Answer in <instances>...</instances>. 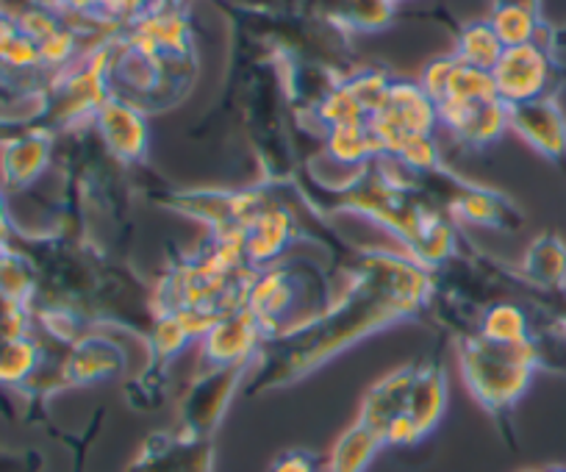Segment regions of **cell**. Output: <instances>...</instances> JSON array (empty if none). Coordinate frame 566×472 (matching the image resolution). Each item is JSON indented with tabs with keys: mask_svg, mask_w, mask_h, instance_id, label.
<instances>
[{
	"mask_svg": "<svg viewBox=\"0 0 566 472\" xmlns=\"http://www.w3.org/2000/svg\"><path fill=\"white\" fill-rule=\"evenodd\" d=\"M9 20H12V12H9V9L0 3V31H3V25H7Z\"/></svg>",
	"mask_w": 566,
	"mask_h": 472,
	"instance_id": "17",
	"label": "cell"
},
{
	"mask_svg": "<svg viewBox=\"0 0 566 472\" xmlns=\"http://www.w3.org/2000/svg\"><path fill=\"white\" fill-rule=\"evenodd\" d=\"M503 51L505 45L500 42V36L494 34L492 23H489V20H481V23H470L467 29H461L459 45H455L453 56L459 59V62L470 64V67L492 73L494 64L503 56Z\"/></svg>",
	"mask_w": 566,
	"mask_h": 472,
	"instance_id": "11",
	"label": "cell"
},
{
	"mask_svg": "<svg viewBox=\"0 0 566 472\" xmlns=\"http://www.w3.org/2000/svg\"><path fill=\"white\" fill-rule=\"evenodd\" d=\"M380 444H384V439H380L373 428L358 422L350 431L342 433L339 442L334 444L328 472H364L369 461H373V455L378 453Z\"/></svg>",
	"mask_w": 566,
	"mask_h": 472,
	"instance_id": "10",
	"label": "cell"
},
{
	"mask_svg": "<svg viewBox=\"0 0 566 472\" xmlns=\"http://www.w3.org/2000/svg\"><path fill=\"white\" fill-rule=\"evenodd\" d=\"M494 90L505 106L536 101L547 95L553 84V53L542 42L505 48L500 62L492 70Z\"/></svg>",
	"mask_w": 566,
	"mask_h": 472,
	"instance_id": "3",
	"label": "cell"
},
{
	"mask_svg": "<svg viewBox=\"0 0 566 472\" xmlns=\"http://www.w3.org/2000/svg\"><path fill=\"white\" fill-rule=\"evenodd\" d=\"M272 472H317L314 459L306 453H286L275 461Z\"/></svg>",
	"mask_w": 566,
	"mask_h": 472,
	"instance_id": "15",
	"label": "cell"
},
{
	"mask_svg": "<svg viewBox=\"0 0 566 472\" xmlns=\"http://www.w3.org/2000/svg\"><path fill=\"white\" fill-rule=\"evenodd\" d=\"M509 128L547 159L566 156V117L553 95L509 106Z\"/></svg>",
	"mask_w": 566,
	"mask_h": 472,
	"instance_id": "4",
	"label": "cell"
},
{
	"mask_svg": "<svg viewBox=\"0 0 566 472\" xmlns=\"http://www.w3.org/2000/svg\"><path fill=\"white\" fill-rule=\"evenodd\" d=\"M253 339H255L253 328L244 323L214 325L209 334V356L214 361L228 365V361L242 359L244 353L250 350V345H253Z\"/></svg>",
	"mask_w": 566,
	"mask_h": 472,
	"instance_id": "13",
	"label": "cell"
},
{
	"mask_svg": "<svg viewBox=\"0 0 566 472\" xmlns=\"http://www.w3.org/2000/svg\"><path fill=\"white\" fill-rule=\"evenodd\" d=\"M494 34L500 36L505 48L527 45V42H538L542 34V20H538V9L531 0H503L489 18Z\"/></svg>",
	"mask_w": 566,
	"mask_h": 472,
	"instance_id": "8",
	"label": "cell"
},
{
	"mask_svg": "<svg viewBox=\"0 0 566 472\" xmlns=\"http://www.w3.org/2000/svg\"><path fill=\"white\" fill-rule=\"evenodd\" d=\"M483 336L492 342H505V345L525 342L527 339L525 314L514 306L492 308L486 317V323H483Z\"/></svg>",
	"mask_w": 566,
	"mask_h": 472,
	"instance_id": "14",
	"label": "cell"
},
{
	"mask_svg": "<svg viewBox=\"0 0 566 472\" xmlns=\"http://www.w3.org/2000/svg\"><path fill=\"white\" fill-rule=\"evenodd\" d=\"M439 123L437 103L419 84L408 81H391L389 92L369 117V128L378 137L384 154L397 156L408 143L419 137H431L433 126Z\"/></svg>",
	"mask_w": 566,
	"mask_h": 472,
	"instance_id": "2",
	"label": "cell"
},
{
	"mask_svg": "<svg viewBox=\"0 0 566 472\" xmlns=\"http://www.w3.org/2000/svg\"><path fill=\"white\" fill-rule=\"evenodd\" d=\"M547 472H566V466H555V470H547Z\"/></svg>",
	"mask_w": 566,
	"mask_h": 472,
	"instance_id": "18",
	"label": "cell"
},
{
	"mask_svg": "<svg viewBox=\"0 0 566 472\" xmlns=\"http://www.w3.org/2000/svg\"><path fill=\"white\" fill-rule=\"evenodd\" d=\"M95 120L112 154L123 156V159H134L145 150L148 128H145V120H142L139 108L134 103H125L112 95L101 106Z\"/></svg>",
	"mask_w": 566,
	"mask_h": 472,
	"instance_id": "6",
	"label": "cell"
},
{
	"mask_svg": "<svg viewBox=\"0 0 566 472\" xmlns=\"http://www.w3.org/2000/svg\"><path fill=\"white\" fill-rule=\"evenodd\" d=\"M444 376L439 370H422L413 373L411 398H408V417L417 422V428L424 433H431L437 422L442 420L444 411Z\"/></svg>",
	"mask_w": 566,
	"mask_h": 472,
	"instance_id": "9",
	"label": "cell"
},
{
	"mask_svg": "<svg viewBox=\"0 0 566 472\" xmlns=\"http://www.w3.org/2000/svg\"><path fill=\"white\" fill-rule=\"evenodd\" d=\"M389 3H397V0H389Z\"/></svg>",
	"mask_w": 566,
	"mask_h": 472,
	"instance_id": "19",
	"label": "cell"
},
{
	"mask_svg": "<svg viewBox=\"0 0 566 472\" xmlns=\"http://www.w3.org/2000/svg\"><path fill=\"white\" fill-rule=\"evenodd\" d=\"M525 472H533V470H525Z\"/></svg>",
	"mask_w": 566,
	"mask_h": 472,
	"instance_id": "20",
	"label": "cell"
},
{
	"mask_svg": "<svg viewBox=\"0 0 566 472\" xmlns=\"http://www.w3.org/2000/svg\"><path fill=\"white\" fill-rule=\"evenodd\" d=\"M9 242V214H7V203H3V192H0V245H7Z\"/></svg>",
	"mask_w": 566,
	"mask_h": 472,
	"instance_id": "16",
	"label": "cell"
},
{
	"mask_svg": "<svg viewBox=\"0 0 566 472\" xmlns=\"http://www.w3.org/2000/svg\"><path fill=\"white\" fill-rule=\"evenodd\" d=\"M25 123V120H23ZM53 134L45 128H29L0 145V183L7 189H25L42 176L51 161Z\"/></svg>",
	"mask_w": 566,
	"mask_h": 472,
	"instance_id": "5",
	"label": "cell"
},
{
	"mask_svg": "<svg viewBox=\"0 0 566 472\" xmlns=\"http://www.w3.org/2000/svg\"><path fill=\"white\" fill-rule=\"evenodd\" d=\"M40 367V347L31 336L0 342V387H20L34 378Z\"/></svg>",
	"mask_w": 566,
	"mask_h": 472,
	"instance_id": "12",
	"label": "cell"
},
{
	"mask_svg": "<svg viewBox=\"0 0 566 472\" xmlns=\"http://www.w3.org/2000/svg\"><path fill=\"white\" fill-rule=\"evenodd\" d=\"M413 367L408 370L395 373V376L384 378L378 387H373V392L367 395L361 409V420L367 428H373L380 439H384L386 426L397 417L408 415V398H411V387H413Z\"/></svg>",
	"mask_w": 566,
	"mask_h": 472,
	"instance_id": "7",
	"label": "cell"
},
{
	"mask_svg": "<svg viewBox=\"0 0 566 472\" xmlns=\"http://www.w3.org/2000/svg\"><path fill=\"white\" fill-rule=\"evenodd\" d=\"M536 365V350L531 342H492L483 336L481 342L470 345L464 356L467 384L478 400L492 409L511 406L527 389Z\"/></svg>",
	"mask_w": 566,
	"mask_h": 472,
	"instance_id": "1",
	"label": "cell"
}]
</instances>
